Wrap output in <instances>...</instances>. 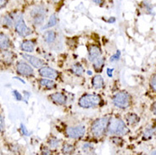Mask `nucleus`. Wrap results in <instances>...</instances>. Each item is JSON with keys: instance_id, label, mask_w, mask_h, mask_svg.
<instances>
[{"instance_id": "nucleus-1", "label": "nucleus", "mask_w": 156, "mask_h": 155, "mask_svg": "<svg viewBox=\"0 0 156 155\" xmlns=\"http://www.w3.org/2000/svg\"><path fill=\"white\" fill-rule=\"evenodd\" d=\"M108 133L109 135L123 136L129 132L125 123L120 119L113 118L109 121L108 125Z\"/></svg>"}, {"instance_id": "nucleus-2", "label": "nucleus", "mask_w": 156, "mask_h": 155, "mask_svg": "<svg viewBox=\"0 0 156 155\" xmlns=\"http://www.w3.org/2000/svg\"><path fill=\"white\" fill-rule=\"evenodd\" d=\"M101 97L96 94H86L82 96L79 100V105L82 108L90 109L95 108L101 104Z\"/></svg>"}, {"instance_id": "nucleus-3", "label": "nucleus", "mask_w": 156, "mask_h": 155, "mask_svg": "<svg viewBox=\"0 0 156 155\" xmlns=\"http://www.w3.org/2000/svg\"><path fill=\"white\" fill-rule=\"evenodd\" d=\"M109 121V120L107 117L100 118L96 120L91 127V132L93 133V135L97 137L103 136L105 132L106 128L108 127Z\"/></svg>"}, {"instance_id": "nucleus-4", "label": "nucleus", "mask_w": 156, "mask_h": 155, "mask_svg": "<svg viewBox=\"0 0 156 155\" xmlns=\"http://www.w3.org/2000/svg\"><path fill=\"white\" fill-rule=\"evenodd\" d=\"M113 104L118 108H128L131 104V97L126 92H119L113 97Z\"/></svg>"}, {"instance_id": "nucleus-5", "label": "nucleus", "mask_w": 156, "mask_h": 155, "mask_svg": "<svg viewBox=\"0 0 156 155\" xmlns=\"http://www.w3.org/2000/svg\"><path fill=\"white\" fill-rule=\"evenodd\" d=\"M47 16V9L43 6H37L31 12V21L35 25H41Z\"/></svg>"}, {"instance_id": "nucleus-6", "label": "nucleus", "mask_w": 156, "mask_h": 155, "mask_svg": "<svg viewBox=\"0 0 156 155\" xmlns=\"http://www.w3.org/2000/svg\"><path fill=\"white\" fill-rule=\"evenodd\" d=\"M15 26H16V32L21 37H27L31 33V30L26 25L23 17L21 16H16Z\"/></svg>"}, {"instance_id": "nucleus-7", "label": "nucleus", "mask_w": 156, "mask_h": 155, "mask_svg": "<svg viewBox=\"0 0 156 155\" xmlns=\"http://www.w3.org/2000/svg\"><path fill=\"white\" fill-rule=\"evenodd\" d=\"M86 132V128L84 125H77V126H70L66 129L67 136L70 138H81Z\"/></svg>"}, {"instance_id": "nucleus-8", "label": "nucleus", "mask_w": 156, "mask_h": 155, "mask_svg": "<svg viewBox=\"0 0 156 155\" xmlns=\"http://www.w3.org/2000/svg\"><path fill=\"white\" fill-rule=\"evenodd\" d=\"M16 69H17L18 73L25 76H30L31 75H33V69L27 63H24L22 61L18 62L16 65Z\"/></svg>"}, {"instance_id": "nucleus-9", "label": "nucleus", "mask_w": 156, "mask_h": 155, "mask_svg": "<svg viewBox=\"0 0 156 155\" xmlns=\"http://www.w3.org/2000/svg\"><path fill=\"white\" fill-rule=\"evenodd\" d=\"M39 74L43 77L50 78V79H56L58 76V73L57 70H55V69L50 68V67H47V66H43L39 70Z\"/></svg>"}, {"instance_id": "nucleus-10", "label": "nucleus", "mask_w": 156, "mask_h": 155, "mask_svg": "<svg viewBox=\"0 0 156 155\" xmlns=\"http://www.w3.org/2000/svg\"><path fill=\"white\" fill-rule=\"evenodd\" d=\"M23 58L26 60H27L28 62L30 63L33 67H35V68H41V67H43L44 65V61L42 60L41 58H37L35 56L25 54V55H23Z\"/></svg>"}, {"instance_id": "nucleus-11", "label": "nucleus", "mask_w": 156, "mask_h": 155, "mask_svg": "<svg viewBox=\"0 0 156 155\" xmlns=\"http://www.w3.org/2000/svg\"><path fill=\"white\" fill-rule=\"evenodd\" d=\"M50 98L51 100L53 101L54 103H55L56 104L64 105L66 104V95L61 93H55L51 94Z\"/></svg>"}, {"instance_id": "nucleus-12", "label": "nucleus", "mask_w": 156, "mask_h": 155, "mask_svg": "<svg viewBox=\"0 0 156 155\" xmlns=\"http://www.w3.org/2000/svg\"><path fill=\"white\" fill-rule=\"evenodd\" d=\"M101 56V50L98 46H91L88 49V58L90 61H93Z\"/></svg>"}, {"instance_id": "nucleus-13", "label": "nucleus", "mask_w": 156, "mask_h": 155, "mask_svg": "<svg viewBox=\"0 0 156 155\" xmlns=\"http://www.w3.org/2000/svg\"><path fill=\"white\" fill-rule=\"evenodd\" d=\"M21 49L25 52H27V53H31L34 51L35 48V43H33L32 41L30 40H27V41H24L23 43H21L20 45Z\"/></svg>"}, {"instance_id": "nucleus-14", "label": "nucleus", "mask_w": 156, "mask_h": 155, "mask_svg": "<svg viewBox=\"0 0 156 155\" xmlns=\"http://www.w3.org/2000/svg\"><path fill=\"white\" fill-rule=\"evenodd\" d=\"M11 42L7 36L0 33V49H7L10 47Z\"/></svg>"}, {"instance_id": "nucleus-15", "label": "nucleus", "mask_w": 156, "mask_h": 155, "mask_svg": "<svg viewBox=\"0 0 156 155\" xmlns=\"http://www.w3.org/2000/svg\"><path fill=\"white\" fill-rule=\"evenodd\" d=\"M92 84L94 86V87H95L96 89H100L104 86V79L100 75H97L93 78L92 81Z\"/></svg>"}, {"instance_id": "nucleus-16", "label": "nucleus", "mask_w": 156, "mask_h": 155, "mask_svg": "<svg viewBox=\"0 0 156 155\" xmlns=\"http://www.w3.org/2000/svg\"><path fill=\"white\" fill-rule=\"evenodd\" d=\"M56 38V33L54 31H48L44 33L43 35V39L45 40V42L48 43H53Z\"/></svg>"}, {"instance_id": "nucleus-17", "label": "nucleus", "mask_w": 156, "mask_h": 155, "mask_svg": "<svg viewBox=\"0 0 156 155\" xmlns=\"http://www.w3.org/2000/svg\"><path fill=\"white\" fill-rule=\"evenodd\" d=\"M39 83L42 86L45 87V88H48V89H53L56 86V84L55 82L51 81V80H48V79H41L39 81Z\"/></svg>"}, {"instance_id": "nucleus-18", "label": "nucleus", "mask_w": 156, "mask_h": 155, "mask_svg": "<svg viewBox=\"0 0 156 155\" xmlns=\"http://www.w3.org/2000/svg\"><path fill=\"white\" fill-rule=\"evenodd\" d=\"M71 70L72 72L76 75V76H82V74L84 73V69L80 64H76L71 67Z\"/></svg>"}, {"instance_id": "nucleus-19", "label": "nucleus", "mask_w": 156, "mask_h": 155, "mask_svg": "<svg viewBox=\"0 0 156 155\" xmlns=\"http://www.w3.org/2000/svg\"><path fill=\"white\" fill-rule=\"evenodd\" d=\"M104 63H105V59L104 58H102L101 56L98 57V58H96L94 61V69L96 70H100L102 69V67L104 66Z\"/></svg>"}, {"instance_id": "nucleus-20", "label": "nucleus", "mask_w": 156, "mask_h": 155, "mask_svg": "<svg viewBox=\"0 0 156 155\" xmlns=\"http://www.w3.org/2000/svg\"><path fill=\"white\" fill-rule=\"evenodd\" d=\"M58 22V19H57V17L55 15H52L50 16V18H49V20H48V24L45 26H43V29H47V28H50L53 27V26H55V25L57 24Z\"/></svg>"}, {"instance_id": "nucleus-21", "label": "nucleus", "mask_w": 156, "mask_h": 155, "mask_svg": "<svg viewBox=\"0 0 156 155\" xmlns=\"http://www.w3.org/2000/svg\"><path fill=\"white\" fill-rule=\"evenodd\" d=\"M75 151V147L73 145L71 144H66L63 147V153L65 154H70L73 153V152Z\"/></svg>"}, {"instance_id": "nucleus-22", "label": "nucleus", "mask_w": 156, "mask_h": 155, "mask_svg": "<svg viewBox=\"0 0 156 155\" xmlns=\"http://www.w3.org/2000/svg\"><path fill=\"white\" fill-rule=\"evenodd\" d=\"M127 121L129 122V124L135 125L139 121V118L135 114H131L127 116Z\"/></svg>"}, {"instance_id": "nucleus-23", "label": "nucleus", "mask_w": 156, "mask_h": 155, "mask_svg": "<svg viewBox=\"0 0 156 155\" xmlns=\"http://www.w3.org/2000/svg\"><path fill=\"white\" fill-rule=\"evenodd\" d=\"M2 24L4 25V26H9V27H11L12 26H13V20L12 19L9 17V16H4L3 18H2Z\"/></svg>"}, {"instance_id": "nucleus-24", "label": "nucleus", "mask_w": 156, "mask_h": 155, "mask_svg": "<svg viewBox=\"0 0 156 155\" xmlns=\"http://www.w3.org/2000/svg\"><path fill=\"white\" fill-rule=\"evenodd\" d=\"M59 143H60L59 140L56 139V138H51L48 141V145H49V147L51 148H56V147H58L59 146Z\"/></svg>"}, {"instance_id": "nucleus-25", "label": "nucleus", "mask_w": 156, "mask_h": 155, "mask_svg": "<svg viewBox=\"0 0 156 155\" xmlns=\"http://www.w3.org/2000/svg\"><path fill=\"white\" fill-rule=\"evenodd\" d=\"M82 149H83V151L87 153H90L91 152H92V149H93V145H91V144L86 143L83 145V147H82Z\"/></svg>"}, {"instance_id": "nucleus-26", "label": "nucleus", "mask_w": 156, "mask_h": 155, "mask_svg": "<svg viewBox=\"0 0 156 155\" xmlns=\"http://www.w3.org/2000/svg\"><path fill=\"white\" fill-rule=\"evenodd\" d=\"M150 86L152 87V89L156 92V74L154 75L151 79H150Z\"/></svg>"}, {"instance_id": "nucleus-27", "label": "nucleus", "mask_w": 156, "mask_h": 155, "mask_svg": "<svg viewBox=\"0 0 156 155\" xmlns=\"http://www.w3.org/2000/svg\"><path fill=\"white\" fill-rule=\"evenodd\" d=\"M120 56H121V51L117 50L116 54L110 57V61H111V62H113V61H117V60H119Z\"/></svg>"}, {"instance_id": "nucleus-28", "label": "nucleus", "mask_w": 156, "mask_h": 155, "mask_svg": "<svg viewBox=\"0 0 156 155\" xmlns=\"http://www.w3.org/2000/svg\"><path fill=\"white\" fill-rule=\"evenodd\" d=\"M20 131H21V132L23 133V135H25V136H30L31 135V133L28 132L27 127L25 126V125H20Z\"/></svg>"}, {"instance_id": "nucleus-29", "label": "nucleus", "mask_w": 156, "mask_h": 155, "mask_svg": "<svg viewBox=\"0 0 156 155\" xmlns=\"http://www.w3.org/2000/svg\"><path fill=\"white\" fill-rule=\"evenodd\" d=\"M154 131H153L152 129H148V130H146L144 132V137L146 138H150L151 136L153 135V133H154Z\"/></svg>"}, {"instance_id": "nucleus-30", "label": "nucleus", "mask_w": 156, "mask_h": 155, "mask_svg": "<svg viewBox=\"0 0 156 155\" xmlns=\"http://www.w3.org/2000/svg\"><path fill=\"white\" fill-rule=\"evenodd\" d=\"M13 94H14V96H15V97L17 100H21L22 99V96H21V94L18 91H13Z\"/></svg>"}, {"instance_id": "nucleus-31", "label": "nucleus", "mask_w": 156, "mask_h": 155, "mask_svg": "<svg viewBox=\"0 0 156 155\" xmlns=\"http://www.w3.org/2000/svg\"><path fill=\"white\" fill-rule=\"evenodd\" d=\"M7 3H8V0H0V9L4 8Z\"/></svg>"}, {"instance_id": "nucleus-32", "label": "nucleus", "mask_w": 156, "mask_h": 155, "mask_svg": "<svg viewBox=\"0 0 156 155\" xmlns=\"http://www.w3.org/2000/svg\"><path fill=\"white\" fill-rule=\"evenodd\" d=\"M4 130V121H3V119L0 115V132H2Z\"/></svg>"}, {"instance_id": "nucleus-33", "label": "nucleus", "mask_w": 156, "mask_h": 155, "mask_svg": "<svg viewBox=\"0 0 156 155\" xmlns=\"http://www.w3.org/2000/svg\"><path fill=\"white\" fill-rule=\"evenodd\" d=\"M107 74L109 77H112V75H113V69H107Z\"/></svg>"}, {"instance_id": "nucleus-34", "label": "nucleus", "mask_w": 156, "mask_h": 155, "mask_svg": "<svg viewBox=\"0 0 156 155\" xmlns=\"http://www.w3.org/2000/svg\"><path fill=\"white\" fill-rule=\"evenodd\" d=\"M94 3H95L96 4H98V5H100V4H103V0H92Z\"/></svg>"}, {"instance_id": "nucleus-35", "label": "nucleus", "mask_w": 156, "mask_h": 155, "mask_svg": "<svg viewBox=\"0 0 156 155\" xmlns=\"http://www.w3.org/2000/svg\"><path fill=\"white\" fill-rule=\"evenodd\" d=\"M152 110H153V112H154V114L156 115V103H154V105H153Z\"/></svg>"}, {"instance_id": "nucleus-36", "label": "nucleus", "mask_w": 156, "mask_h": 155, "mask_svg": "<svg viewBox=\"0 0 156 155\" xmlns=\"http://www.w3.org/2000/svg\"><path fill=\"white\" fill-rule=\"evenodd\" d=\"M42 153L43 154H50V151L49 150H43Z\"/></svg>"}, {"instance_id": "nucleus-37", "label": "nucleus", "mask_w": 156, "mask_h": 155, "mask_svg": "<svg viewBox=\"0 0 156 155\" xmlns=\"http://www.w3.org/2000/svg\"><path fill=\"white\" fill-rule=\"evenodd\" d=\"M115 19L114 17H113V18L111 17V18H110V19L108 20V22H109V23H112V22H115Z\"/></svg>"}, {"instance_id": "nucleus-38", "label": "nucleus", "mask_w": 156, "mask_h": 155, "mask_svg": "<svg viewBox=\"0 0 156 155\" xmlns=\"http://www.w3.org/2000/svg\"><path fill=\"white\" fill-rule=\"evenodd\" d=\"M60 0H53V2H55V3H58Z\"/></svg>"}, {"instance_id": "nucleus-39", "label": "nucleus", "mask_w": 156, "mask_h": 155, "mask_svg": "<svg viewBox=\"0 0 156 155\" xmlns=\"http://www.w3.org/2000/svg\"><path fill=\"white\" fill-rule=\"evenodd\" d=\"M152 154H156V151H154V152H152Z\"/></svg>"}]
</instances>
